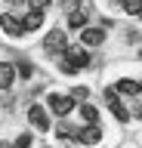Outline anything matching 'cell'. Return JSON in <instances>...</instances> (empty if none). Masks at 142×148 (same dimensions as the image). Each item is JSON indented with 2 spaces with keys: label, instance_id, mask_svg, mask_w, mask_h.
<instances>
[{
  "label": "cell",
  "instance_id": "6da1fadb",
  "mask_svg": "<svg viewBox=\"0 0 142 148\" xmlns=\"http://www.w3.org/2000/svg\"><path fill=\"white\" fill-rule=\"evenodd\" d=\"M59 65H62V71H65V74H77L80 68L90 65V53H86L84 46H68Z\"/></svg>",
  "mask_w": 142,
  "mask_h": 148
},
{
  "label": "cell",
  "instance_id": "7a4b0ae2",
  "mask_svg": "<svg viewBox=\"0 0 142 148\" xmlns=\"http://www.w3.org/2000/svg\"><path fill=\"white\" fill-rule=\"evenodd\" d=\"M43 49H47V53H53V56L65 53V49H68V37H65V31H62V28H53V31L43 37Z\"/></svg>",
  "mask_w": 142,
  "mask_h": 148
},
{
  "label": "cell",
  "instance_id": "30bf717a",
  "mask_svg": "<svg viewBox=\"0 0 142 148\" xmlns=\"http://www.w3.org/2000/svg\"><path fill=\"white\" fill-rule=\"evenodd\" d=\"M80 37H84V46H99L105 40V31H102V28H84Z\"/></svg>",
  "mask_w": 142,
  "mask_h": 148
},
{
  "label": "cell",
  "instance_id": "e0dca14e",
  "mask_svg": "<svg viewBox=\"0 0 142 148\" xmlns=\"http://www.w3.org/2000/svg\"><path fill=\"white\" fill-rule=\"evenodd\" d=\"M86 96H90V92H86V86H77V90L71 92V99H86Z\"/></svg>",
  "mask_w": 142,
  "mask_h": 148
},
{
  "label": "cell",
  "instance_id": "5b68a950",
  "mask_svg": "<svg viewBox=\"0 0 142 148\" xmlns=\"http://www.w3.org/2000/svg\"><path fill=\"white\" fill-rule=\"evenodd\" d=\"M105 102H108L111 114H114L117 120H121V123H127V120H130V111L123 108V102L117 99V90H105Z\"/></svg>",
  "mask_w": 142,
  "mask_h": 148
},
{
  "label": "cell",
  "instance_id": "3957f363",
  "mask_svg": "<svg viewBox=\"0 0 142 148\" xmlns=\"http://www.w3.org/2000/svg\"><path fill=\"white\" fill-rule=\"evenodd\" d=\"M90 18V0H77V6L68 12V28H84Z\"/></svg>",
  "mask_w": 142,
  "mask_h": 148
},
{
  "label": "cell",
  "instance_id": "277c9868",
  "mask_svg": "<svg viewBox=\"0 0 142 148\" xmlns=\"http://www.w3.org/2000/svg\"><path fill=\"white\" fill-rule=\"evenodd\" d=\"M47 102H49V111H56L59 117H68L71 108H74V99H71V96H59V92H53Z\"/></svg>",
  "mask_w": 142,
  "mask_h": 148
},
{
  "label": "cell",
  "instance_id": "7402d4cb",
  "mask_svg": "<svg viewBox=\"0 0 142 148\" xmlns=\"http://www.w3.org/2000/svg\"><path fill=\"white\" fill-rule=\"evenodd\" d=\"M139 18H142V9H139Z\"/></svg>",
  "mask_w": 142,
  "mask_h": 148
},
{
  "label": "cell",
  "instance_id": "8992f818",
  "mask_svg": "<svg viewBox=\"0 0 142 148\" xmlns=\"http://www.w3.org/2000/svg\"><path fill=\"white\" fill-rule=\"evenodd\" d=\"M28 120H31V127L43 130V133L49 130V114L40 108V105H31V108H28Z\"/></svg>",
  "mask_w": 142,
  "mask_h": 148
},
{
  "label": "cell",
  "instance_id": "44dd1931",
  "mask_svg": "<svg viewBox=\"0 0 142 148\" xmlns=\"http://www.w3.org/2000/svg\"><path fill=\"white\" fill-rule=\"evenodd\" d=\"M139 96H142V83H139Z\"/></svg>",
  "mask_w": 142,
  "mask_h": 148
},
{
  "label": "cell",
  "instance_id": "ac0fdd59",
  "mask_svg": "<svg viewBox=\"0 0 142 148\" xmlns=\"http://www.w3.org/2000/svg\"><path fill=\"white\" fill-rule=\"evenodd\" d=\"M16 71H19V74H22V77H31V65H28V62H22V65H19V68H16Z\"/></svg>",
  "mask_w": 142,
  "mask_h": 148
},
{
  "label": "cell",
  "instance_id": "8fae6325",
  "mask_svg": "<svg viewBox=\"0 0 142 148\" xmlns=\"http://www.w3.org/2000/svg\"><path fill=\"white\" fill-rule=\"evenodd\" d=\"M40 25H43V12H28V16L22 18V28L25 31H37Z\"/></svg>",
  "mask_w": 142,
  "mask_h": 148
},
{
  "label": "cell",
  "instance_id": "4fadbf2b",
  "mask_svg": "<svg viewBox=\"0 0 142 148\" xmlns=\"http://www.w3.org/2000/svg\"><path fill=\"white\" fill-rule=\"evenodd\" d=\"M80 114H84L86 123H99V111H96V105H90V102H84V105H80Z\"/></svg>",
  "mask_w": 142,
  "mask_h": 148
},
{
  "label": "cell",
  "instance_id": "2e32d148",
  "mask_svg": "<svg viewBox=\"0 0 142 148\" xmlns=\"http://www.w3.org/2000/svg\"><path fill=\"white\" fill-rule=\"evenodd\" d=\"M28 145H31V136H28V133H22V136L12 142V148H28Z\"/></svg>",
  "mask_w": 142,
  "mask_h": 148
},
{
  "label": "cell",
  "instance_id": "9c48e42d",
  "mask_svg": "<svg viewBox=\"0 0 142 148\" xmlns=\"http://www.w3.org/2000/svg\"><path fill=\"white\" fill-rule=\"evenodd\" d=\"M12 80H16V65L0 62V90H10Z\"/></svg>",
  "mask_w": 142,
  "mask_h": 148
},
{
  "label": "cell",
  "instance_id": "5bb4252c",
  "mask_svg": "<svg viewBox=\"0 0 142 148\" xmlns=\"http://www.w3.org/2000/svg\"><path fill=\"white\" fill-rule=\"evenodd\" d=\"M121 6L127 9V12H133V16H139V9H142V0H121Z\"/></svg>",
  "mask_w": 142,
  "mask_h": 148
},
{
  "label": "cell",
  "instance_id": "ffe728a7",
  "mask_svg": "<svg viewBox=\"0 0 142 148\" xmlns=\"http://www.w3.org/2000/svg\"><path fill=\"white\" fill-rule=\"evenodd\" d=\"M10 3H25V0H10Z\"/></svg>",
  "mask_w": 142,
  "mask_h": 148
},
{
  "label": "cell",
  "instance_id": "7c38bea8",
  "mask_svg": "<svg viewBox=\"0 0 142 148\" xmlns=\"http://www.w3.org/2000/svg\"><path fill=\"white\" fill-rule=\"evenodd\" d=\"M117 92H123V96H139V83L136 80H117Z\"/></svg>",
  "mask_w": 142,
  "mask_h": 148
},
{
  "label": "cell",
  "instance_id": "ba28073f",
  "mask_svg": "<svg viewBox=\"0 0 142 148\" xmlns=\"http://www.w3.org/2000/svg\"><path fill=\"white\" fill-rule=\"evenodd\" d=\"M0 28H3L10 37H19L22 31H25V28H22V22H19L16 16H10V12H6V16H0Z\"/></svg>",
  "mask_w": 142,
  "mask_h": 148
},
{
  "label": "cell",
  "instance_id": "d6986e66",
  "mask_svg": "<svg viewBox=\"0 0 142 148\" xmlns=\"http://www.w3.org/2000/svg\"><path fill=\"white\" fill-rule=\"evenodd\" d=\"M0 148H12V145H6V142H0Z\"/></svg>",
  "mask_w": 142,
  "mask_h": 148
},
{
  "label": "cell",
  "instance_id": "9a60e30c",
  "mask_svg": "<svg viewBox=\"0 0 142 148\" xmlns=\"http://www.w3.org/2000/svg\"><path fill=\"white\" fill-rule=\"evenodd\" d=\"M31 3V12H47V6H49V0H28Z\"/></svg>",
  "mask_w": 142,
  "mask_h": 148
},
{
  "label": "cell",
  "instance_id": "52a82bcc",
  "mask_svg": "<svg viewBox=\"0 0 142 148\" xmlns=\"http://www.w3.org/2000/svg\"><path fill=\"white\" fill-rule=\"evenodd\" d=\"M77 139H80L84 145H96V142L102 139V130H99V123H90V127L77 130Z\"/></svg>",
  "mask_w": 142,
  "mask_h": 148
}]
</instances>
